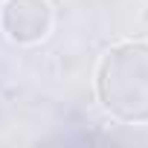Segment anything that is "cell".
<instances>
[{"instance_id": "1", "label": "cell", "mask_w": 148, "mask_h": 148, "mask_svg": "<svg viewBox=\"0 0 148 148\" xmlns=\"http://www.w3.org/2000/svg\"><path fill=\"white\" fill-rule=\"evenodd\" d=\"M96 93L113 119L148 122V44L125 41L108 49L96 73Z\"/></svg>"}, {"instance_id": "2", "label": "cell", "mask_w": 148, "mask_h": 148, "mask_svg": "<svg viewBox=\"0 0 148 148\" xmlns=\"http://www.w3.org/2000/svg\"><path fill=\"white\" fill-rule=\"evenodd\" d=\"M0 29L15 44H38L52 29V6L47 0H6L0 9Z\"/></svg>"}]
</instances>
